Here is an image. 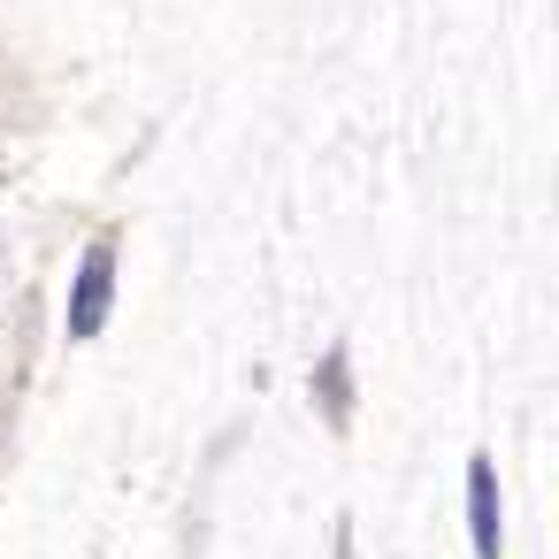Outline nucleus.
I'll use <instances>...</instances> for the list:
<instances>
[{
	"mask_svg": "<svg viewBox=\"0 0 559 559\" xmlns=\"http://www.w3.org/2000/svg\"><path fill=\"white\" fill-rule=\"evenodd\" d=\"M108 299H116V246L100 238V246L85 253L78 284H70V337H100V322H108Z\"/></svg>",
	"mask_w": 559,
	"mask_h": 559,
	"instance_id": "nucleus-1",
	"label": "nucleus"
},
{
	"mask_svg": "<svg viewBox=\"0 0 559 559\" xmlns=\"http://www.w3.org/2000/svg\"><path fill=\"white\" fill-rule=\"evenodd\" d=\"M467 528H475V551H483V559L506 551V513H498V475H490V460H467Z\"/></svg>",
	"mask_w": 559,
	"mask_h": 559,
	"instance_id": "nucleus-2",
	"label": "nucleus"
},
{
	"mask_svg": "<svg viewBox=\"0 0 559 559\" xmlns=\"http://www.w3.org/2000/svg\"><path fill=\"white\" fill-rule=\"evenodd\" d=\"M322 383H330V414L345 421V353H330V368H322Z\"/></svg>",
	"mask_w": 559,
	"mask_h": 559,
	"instance_id": "nucleus-3",
	"label": "nucleus"
},
{
	"mask_svg": "<svg viewBox=\"0 0 559 559\" xmlns=\"http://www.w3.org/2000/svg\"><path fill=\"white\" fill-rule=\"evenodd\" d=\"M0 269H9V253H0Z\"/></svg>",
	"mask_w": 559,
	"mask_h": 559,
	"instance_id": "nucleus-4",
	"label": "nucleus"
}]
</instances>
